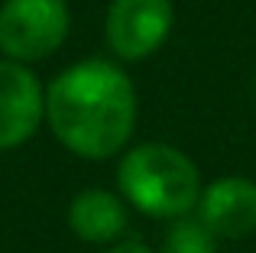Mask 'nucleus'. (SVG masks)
Instances as JSON below:
<instances>
[{
  "mask_svg": "<svg viewBox=\"0 0 256 253\" xmlns=\"http://www.w3.org/2000/svg\"><path fill=\"white\" fill-rule=\"evenodd\" d=\"M52 136L82 159H110L126 150L136 126V88L120 65L84 58L46 88Z\"/></svg>",
  "mask_w": 256,
  "mask_h": 253,
  "instance_id": "nucleus-1",
  "label": "nucleus"
},
{
  "mask_svg": "<svg viewBox=\"0 0 256 253\" xmlns=\"http://www.w3.org/2000/svg\"><path fill=\"white\" fill-rule=\"evenodd\" d=\"M117 182L126 204L162 221L192 214L201 198L198 166L169 143H140L126 150L117 166Z\"/></svg>",
  "mask_w": 256,
  "mask_h": 253,
  "instance_id": "nucleus-2",
  "label": "nucleus"
},
{
  "mask_svg": "<svg viewBox=\"0 0 256 253\" xmlns=\"http://www.w3.org/2000/svg\"><path fill=\"white\" fill-rule=\"evenodd\" d=\"M72 13L65 0H4L0 52L13 62H39L68 39Z\"/></svg>",
  "mask_w": 256,
  "mask_h": 253,
  "instance_id": "nucleus-3",
  "label": "nucleus"
},
{
  "mask_svg": "<svg viewBox=\"0 0 256 253\" xmlns=\"http://www.w3.org/2000/svg\"><path fill=\"white\" fill-rule=\"evenodd\" d=\"M175 23L172 0H114L107 10V46L126 62L150 58L162 49Z\"/></svg>",
  "mask_w": 256,
  "mask_h": 253,
  "instance_id": "nucleus-4",
  "label": "nucleus"
},
{
  "mask_svg": "<svg viewBox=\"0 0 256 253\" xmlns=\"http://www.w3.org/2000/svg\"><path fill=\"white\" fill-rule=\"evenodd\" d=\"M46 120V88L23 62L0 58V152L23 146Z\"/></svg>",
  "mask_w": 256,
  "mask_h": 253,
  "instance_id": "nucleus-5",
  "label": "nucleus"
},
{
  "mask_svg": "<svg viewBox=\"0 0 256 253\" xmlns=\"http://www.w3.org/2000/svg\"><path fill=\"white\" fill-rule=\"evenodd\" d=\"M194 214L220 237L240 240L256 230V182L244 176H224L201 188Z\"/></svg>",
  "mask_w": 256,
  "mask_h": 253,
  "instance_id": "nucleus-6",
  "label": "nucleus"
},
{
  "mask_svg": "<svg viewBox=\"0 0 256 253\" xmlns=\"http://www.w3.org/2000/svg\"><path fill=\"white\" fill-rule=\"evenodd\" d=\"M126 221V198L114 195L107 188H84L68 204V228L78 240L88 244H117L124 240Z\"/></svg>",
  "mask_w": 256,
  "mask_h": 253,
  "instance_id": "nucleus-7",
  "label": "nucleus"
},
{
  "mask_svg": "<svg viewBox=\"0 0 256 253\" xmlns=\"http://www.w3.org/2000/svg\"><path fill=\"white\" fill-rule=\"evenodd\" d=\"M218 240L220 237L198 214H185L169 224L162 253H218Z\"/></svg>",
  "mask_w": 256,
  "mask_h": 253,
  "instance_id": "nucleus-8",
  "label": "nucleus"
},
{
  "mask_svg": "<svg viewBox=\"0 0 256 253\" xmlns=\"http://www.w3.org/2000/svg\"><path fill=\"white\" fill-rule=\"evenodd\" d=\"M107 253H156V250L143 240H117V244H110Z\"/></svg>",
  "mask_w": 256,
  "mask_h": 253,
  "instance_id": "nucleus-9",
  "label": "nucleus"
}]
</instances>
